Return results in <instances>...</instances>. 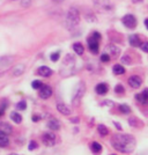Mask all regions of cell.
Wrapping results in <instances>:
<instances>
[{
    "instance_id": "1",
    "label": "cell",
    "mask_w": 148,
    "mask_h": 155,
    "mask_svg": "<svg viewBox=\"0 0 148 155\" xmlns=\"http://www.w3.org/2000/svg\"><path fill=\"white\" fill-rule=\"evenodd\" d=\"M111 145L112 147L123 153H132L135 148V139L131 134H124V133H116L111 138Z\"/></svg>"
},
{
    "instance_id": "2",
    "label": "cell",
    "mask_w": 148,
    "mask_h": 155,
    "mask_svg": "<svg viewBox=\"0 0 148 155\" xmlns=\"http://www.w3.org/2000/svg\"><path fill=\"white\" fill-rule=\"evenodd\" d=\"M80 23V13L75 7H72L68 9L65 18V26L68 30H74Z\"/></svg>"
},
{
    "instance_id": "3",
    "label": "cell",
    "mask_w": 148,
    "mask_h": 155,
    "mask_svg": "<svg viewBox=\"0 0 148 155\" xmlns=\"http://www.w3.org/2000/svg\"><path fill=\"white\" fill-rule=\"evenodd\" d=\"M122 21L124 23V26L126 28H129V29H134L136 27V19L132 14H126L125 16H123Z\"/></svg>"
},
{
    "instance_id": "4",
    "label": "cell",
    "mask_w": 148,
    "mask_h": 155,
    "mask_svg": "<svg viewBox=\"0 0 148 155\" xmlns=\"http://www.w3.org/2000/svg\"><path fill=\"white\" fill-rule=\"evenodd\" d=\"M86 84L84 82H80V84H77V91L74 93V96H73V103L75 104L77 101H80L81 100V97L84 96V91H86V87H84Z\"/></svg>"
},
{
    "instance_id": "5",
    "label": "cell",
    "mask_w": 148,
    "mask_h": 155,
    "mask_svg": "<svg viewBox=\"0 0 148 155\" xmlns=\"http://www.w3.org/2000/svg\"><path fill=\"white\" fill-rule=\"evenodd\" d=\"M42 140L46 146H53L56 143V134L51 133V132H45L42 136Z\"/></svg>"
},
{
    "instance_id": "6",
    "label": "cell",
    "mask_w": 148,
    "mask_h": 155,
    "mask_svg": "<svg viewBox=\"0 0 148 155\" xmlns=\"http://www.w3.org/2000/svg\"><path fill=\"white\" fill-rule=\"evenodd\" d=\"M52 95V89L50 86L48 84H42V87L39 88V97L43 100H48Z\"/></svg>"
},
{
    "instance_id": "7",
    "label": "cell",
    "mask_w": 148,
    "mask_h": 155,
    "mask_svg": "<svg viewBox=\"0 0 148 155\" xmlns=\"http://www.w3.org/2000/svg\"><path fill=\"white\" fill-rule=\"evenodd\" d=\"M88 46H89V50L91 51V53H98V49H100V46H98V41L97 39H95L93 36H90L89 38H88Z\"/></svg>"
},
{
    "instance_id": "8",
    "label": "cell",
    "mask_w": 148,
    "mask_h": 155,
    "mask_svg": "<svg viewBox=\"0 0 148 155\" xmlns=\"http://www.w3.org/2000/svg\"><path fill=\"white\" fill-rule=\"evenodd\" d=\"M127 82H129V84L132 88H139L142 84V80L139 75H132V77L129 78Z\"/></svg>"
},
{
    "instance_id": "9",
    "label": "cell",
    "mask_w": 148,
    "mask_h": 155,
    "mask_svg": "<svg viewBox=\"0 0 148 155\" xmlns=\"http://www.w3.org/2000/svg\"><path fill=\"white\" fill-rule=\"evenodd\" d=\"M94 4L97 8L102 9V11H108L110 9V1L109 0H94Z\"/></svg>"
},
{
    "instance_id": "10",
    "label": "cell",
    "mask_w": 148,
    "mask_h": 155,
    "mask_svg": "<svg viewBox=\"0 0 148 155\" xmlns=\"http://www.w3.org/2000/svg\"><path fill=\"white\" fill-rule=\"evenodd\" d=\"M105 50L108 52V54H109L110 57H118V54H119V48H117L116 45H113V44H109V45L105 48Z\"/></svg>"
},
{
    "instance_id": "11",
    "label": "cell",
    "mask_w": 148,
    "mask_h": 155,
    "mask_svg": "<svg viewBox=\"0 0 148 155\" xmlns=\"http://www.w3.org/2000/svg\"><path fill=\"white\" fill-rule=\"evenodd\" d=\"M57 110H58L61 115H65V116H68V115L72 114L71 109H70L66 104H63V103H59L58 105H57Z\"/></svg>"
},
{
    "instance_id": "12",
    "label": "cell",
    "mask_w": 148,
    "mask_h": 155,
    "mask_svg": "<svg viewBox=\"0 0 148 155\" xmlns=\"http://www.w3.org/2000/svg\"><path fill=\"white\" fill-rule=\"evenodd\" d=\"M48 127L51 130V131H58L60 129V123L58 122V119L56 118H51L48 123Z\"/></svg>"
},
{
    "instance_id": "13",
    "label": "cell",
    "mask_w": 148,
    "mask_h": 155,
    "mask_svg": "<svg viewBox=\"0 0 148 155\" xmlns=\"http://www.w3.org/2000/svg\"><path fill=\"white\" fill-rule=\"evenodd\" d=\"M23 72H25V65L18 64L14 66L13 71H12V74H13L14 77H20V75L23 74Z\"/></svg>"
},
{
    "instance_id": "14",
    "label": "cell",
    "mask_w": 148,
    "mask_h": 155,
    "mask_svg": "<svg viewBox=\"0 0 148 155\" xmlns=\"http://www.w3.org/2000/svg\"><path fill=\"white\" fill-rule=\"evenodd\" d=\"M9 145V138H8V134L4 133V132H0V147L4 148V147H7Z\"/></svg>"
},
{
    "instance_id": "15",
    "label": "cell",
    "mask_w": 148,
    "mask_h": 155,
    "mask_svg": "<svg viewBox=\"0 0 148 155\" xmlns=\"http://www.w3.org/2000/svg\"><path fill=\"white\" fill-rule=\"evenodd\" d=\"M38 74L44 78H48V77H51L52 71L51 68H49L48 66H41L38 68Z\"/></svg>"
},
{
    "instance_id": "16",
    "label": "cell",
    "mask_w": 148,
    "mask_h": 155,
    "mask_svg": "<svg viewBox=\"0 0 148 155\" xmlns=\"http://www.w3.org/2000/svg\"><path fill=\"white\" fill-rule=\"evenodd\" d=\"M129 42L130 44L132 46H134V48H138V46H140V38H139V36L138 35H135V34H133V35H130L129 37Z\"/></svg>"
},
{
    "instance_id": "17",
    "label": "cell",
    "mask_w": 148,
    "mask_h": 155,
    "mask_svg": "<svg viewBox=\"0 0 148 155\" xmlns=\"http://www.w3.org/2000/svg\"><path fill=\"white\" fill-rule=\"evenodd\" d=\"M0 132H4L6 134H11L13 132V127L8 123H0Z\"/></svg>"
},
{
    "instance_id": "18",
    "label": "cell",
    "mask_w": 148,
    "mask_h": 155,
    "mask_svg": "<svg viewBox=\"0 0 148 155\" xmlns=\"http://www.w3.org/2000/svg\"><path fill=\"white\" fill-rule=\"evenodd\" d=\"M95 91H96L97 94H100V95H104V94H107V93H108L109 88H108L107 84H98L96 86V88H95Z\"/></svg>"
},
{
    "instance_id": "19",
    "label": "cell",
    "mask_w": 148,
    "mask_h": 155,
    "mask_svg": "<svg viewBox=\"0 0 148 155\" xmlns=\"http://www.w3.org/2000/svg\"><path fill=\"white\" fill-rule=\"evenodd\" d=\"M12 61H13V57H11V56L1 57V58H0V68H2V67H5V66H8Z\"/></svg>"
},
{
    "instance_id": "20",
    "label": "cell",
    "mask_w": 148,
    "mask_h": 155,
    "mask_svg": "<svg viewBox=\"0 0 148 155\" xmlns=\"http://www.w3.org/2000/svg\"><path fill=\"white\" fill-rule=\"evenodd\" d=\"M73 50H74V52H75L77 54L81 56L84 52V48L81 43H74V44H73Z\"/></svg>"
},
{
    "instance_id": "21",
    "label": "cell",
    "mask_w": 148,
    "mask_h": 155,
    "mask_svg": "<svg viewBox=\"0 0 148 155\" xmlns=\"http://www.w3.org/2000/svg\"><path fill=\"white\" fill-rule=\"evenodd\" d=\"M97 131H98V133H100V136L101 137H105L108 133H109V129L103 125V124H100V125H97Z\"/></svg>"
},
{
    "instance_id": "22",
    "label": "cell",
    "mask_w": 148,
    "mask_h": 155,
    "mask_svg": "<svg viewBox=\"0 0 148 155\" xmlns=\"http://www.w3.org/2000/svg\"><path fill=\"white\" fill-rule=\"evenodd\" d=\"M112 72L116 74V75H122L125 73V67L122 66V65H115L112 67Z\"/></svg>"
},
{
    "instance_id": "23",
    "label": "cell",
    "mask_w": 148,
    "mask_h": 155,
    "mask_svg": "<svg viewBox=\"0 0 148 155\" xmlns=\"http://www.w3.org/2000/svg\"><path fill=\"white\" fill-rule=\"evenodd\" d=\"M90 148H91V150H93L95 154H100V153L102 152V146H101V143H98L97 141L93 142L91 146H90Z\"/></svg>"
},
{
    "instance_id": "24",
    "label": "cell",
    "mask_w": 148,
    "mask_h": 155,
    "mask_svg": "<svg viewBox=\"0 0 148 155\" xmlns=\"http://www.w3.org/2000/svg\"><path fill=\"white\" fill-rule=\"evenodd\" d=\"M11 119H12L15 124H20L21 122H22V117H21V115L18 114V112H14V111L11 114Z\"/></svg>"
},
{
    "instance_id": "25",
    "label": "cell",
    "mask_w": 148,
    "mask_h": 155,
    "mask_svg": "<svg viewBox=\"0 0 148 155\" xmlns=\"http://www.w3.org/2000/svg\"><path fill=\"white\" fill-rule=\"evenodd\" d=\"M135 98H136V101H139L141 104H148V98L145 96V94H143V93L136 94V95H135Z\"/></svg>"
},
{
    "instance_id": "26",
    "label": "cell",
    "mask_w": 148,
    "mask_h": 155,
    "mask_svg": "<svg viewBox=\"0 0 148 155\" xmlns=\"http://www.w3.org/2000/svg\"><path fill=\"white\" fill-rule=\"evenodd\" d=\"M119 111H120L122 114L127 115V114L131 112V108H130L127 104H120V105H119Z\"/></svg>"
},
{
    "instance_id": "27",
    "label": "cell",
    "mask_w": 148,
    "mask_h": 155,
    "mask_svg": "<svg viewBox=\"0 0 148 155\" xmlns=\"http://www.w3.org/2000/svg\"><path fill=\"white\" fill-rule=\"evenodd\" d=\"M122 63L125 65H130L132 61H131V57H130L129 54H125V56H123L122 57Z\"/></svg>"
},
{
    "instance_id": "28",
    "label": "cell",
    "mask_w": 148,
    "mask_h": 155,
    "mask_svg": "<svg viewBox=\"0 0 148 155\" xmlns=\"http://www.w3.org/2000/svg\"><path fill=\"white\" fill-rule=\"evenodd\" d=\"M16 109L19 110H26L27 109V103L25 101H20L19 103L16 104Z\"/></svg>"
},
{
    "instance_id": "29",
    "label": "cell",
    "mask_w": 148,
    "mask_h": 155,
    "mask_svg": "<svg viewBox=\"0 0 148 155\" xmlns=\"http://www.w3.org/2000/svg\"><path fill=\"white\" fill-rule=\"evenodd\" d=\"M31 86L34 89H39V88L42 87V82H41L39 80H35V81H32Z\"/></svg>"
},
{
    "instance_id": "30",
    "label": "cell",
    "mask_w": 148,
    "mask_h": 155,
    "mask_svg": "<svg viewBox=\"0 0 148 155\" xmlns=\"http://www.w3.org/2000/svg\"><path fill=\"white\" fill-rule=\"evenodd\" d=\"M110 58H111V57H110L108 53H103V54L101 56V61H102V63H109Z\"/></svg>"
},
{
    "instance_id": "31",
    "label": "cell",
    "mask_w": 148,
    "mask_h": 155,
    "mask_svg": "<svg viewBox=\"0 0 148 155\" xmlns=\"http://www.w3.org/2000/svg\"><path fill=\"white\" fill-rule=\"evenodd\" d=\"M59 57H60V52L59 51L54 52V53H51V56H50V58H51L52 61H57L59 59Z\"/></svg>"
},
{
    "instance_id": "32",
    "label": "cell",
    "mask_w": 148,
    "mask_h": 155,
    "mask_svg": "<svg viewBox=\"0 0 148 155\" xmlns=\"http://www.w3.org/2000/svg\"><path fill=\"white\" fill-rule=\"evenodd\" d=\"M115 91H116L117 94H123L124 93V87H123L122 84H117L116 87H115Z\"/></svg>"
},
{
    "instance_id": "33",
    "label": "cell",
    "mask_w": 148,
    "mask_h": 155,
    "mask_svg": "<svg viewBox=\"0 0 148 155\" xmlns=\"http://www.w3.org/2000/svg\"><path fill=\"white\" fill-rule=\"evenodd\" d=\"M36 148H37V142L30 141L29 146H28V149H29V150H34V149H36Z\"/></svg>"
},
{
    "instance_id": "34",
    "label": "cell",
    "mask_w": 148,
    "mask_h": 155,
    "mask_svg": "<svg viewBox=\"0 0 148 155\" xmlns=\"http://www.w3.org/2000/svg\"><path fill=\"white\" fill-rule=\"evenodd\" d=\"M140 49L142 51L148 52V42H143V43H140Z\"/></svg>"
},
{
    "instance_id": "35",
    "label": "cell",
    "mask_w": 148,
    "mask_h": 155,
    "mask_svg": "<svg viewBox=\"0 0 148 155\" xmlns=\"http://www.w3.org/2000/svg\"><path fill=\"white\" fill-rule=\"evenodd\" d=\"M31 4V0H22L21 1V6L22 7H29Z\"/></svg>"
},
{
    "instance_id": "36",
    "label": "cell",
    "mask_w": 148,
    "mask_h": 155,
    "mask_svg": "<svg viewBox=\"0 0 148 155\" xmlns=\"http://www.w3.org/2000/svg\"><path fill=\"white\" fill-rule=\"evenodd\" d=\"M95 39H97V41H101V38H102V36H101V34L100 32H97V31H95V32H93V35H91Z\"/></svg>"
},
{
    "instance_id": "37",
    "label": "cell",
    "mask_w": 148,
    "mask_h": 155,
    "mask_svg": "<svg viewBox=\"0 0 148 155\" xmlns=\"http://www.w3.org/2000/svg\"><path fill=\"white\" fill-rule=\"evenodd\" d=\"M6 108H7V105H5V104H0V117L5 114V110H6Z\"/></svg>"
},
{
    "instance_id": "38",
    "label": "cell",
    "mask_w": 148,
    "mask_h": 155,
    "mask_svg": "<svg viewBox=\"0 0 148 155\" xmlns=\"http://www.w3.org/2000/svg\"><path fill=\"white\" fill-rule=\"evenodd\" d=\"M142 93H143V94H145V96L148 98V88H147V89H145V91H142Z\"/></svg>"
},
{
    "instance_id": "39",
    "label": "cell",
    "mask_w": 148,
    "mask_h": 155,
    "mask_svg": "<svg viewBox=\"0 0 148 155\" xmlns=\"http://www.w3.org/2000/svg\"><path fill=\"white\" fill-rule=\"evenodd\" d=\"M145 26H146V28L148 29V19L145 20Z\"/></svg>"
},
{
    "instance_id": "40",
    "label": "cell",
    "mask_w": 148,
    "mask_h": 155,
    "mask_svg": "<svg viewBox=\"0 0 148 155\" xmlns=\"http://www.w3.org/2000/svg\"><path fill=\"white\" fill-rule=\"evenodd\" d=\"M9 155H18V154H15V153H13V154H9Z\"/></svg>"
},
{
    "instance_id": "41",
    "label": "cell",
    "mask_w": 148,
    "mask_h": 155,
    "mask_svg": "<svg viewBox=\"0 0 148 155\" xmlns=\"http://www.w3.org/2000/svg\"><path fill=\"white\" fill-rule=\"evenodd\" d=\"M111 155H116V154H111Z\"/></svg>"
}]
</instances>
